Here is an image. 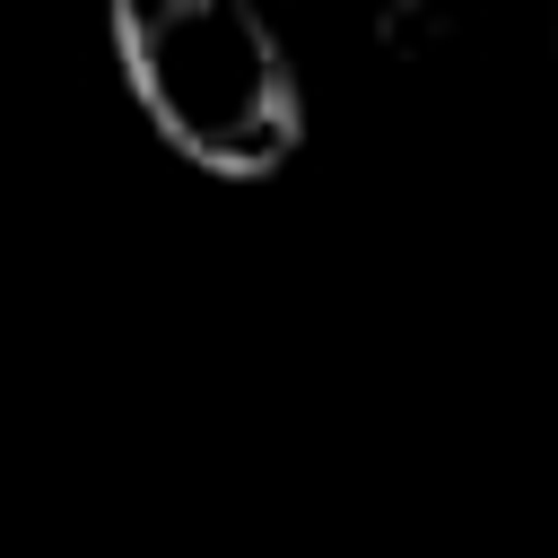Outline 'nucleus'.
Wrapping results in <instances>:
<instances>
[{
	"mask_svg": "<svg viewBox=\"0 0 558 558\" xmlns=\"http://www.w3.org/2000/svg\"><path fill=\"white\" fill-rule=\"evenodd\" d=\"M105 35L131 105L183 166L262 183L305 148V78L253 0H113Z\"/></svg>",
	"mask_w": 558,
	"mask_h": 558,
	"instance_id": "1",
	"label": "nucleus"
},
{
	"mask_svg": "<svg viewBox=\"0 0 558 558\" xmlns=\"http://www.w3.org/2000/svg\"><path fill=\"white\" fill-rule=\"evenodd\" d=\"M375 35H384V52H436V44L453 35V17H445L436 0H392V9L375 17Z\"/></svg>",
	"mask_w": 558,
	"mask_h": 558,
	"instance_id": "2",
	"label": "nucleus"
}]
</instances>
